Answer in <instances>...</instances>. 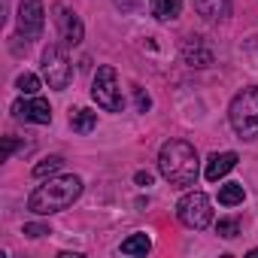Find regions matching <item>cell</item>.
<instances>
[{
  "label": "cell",
  "instance_id": "obj_21",
  "mask_svg": "<svg viewBox=\"0 0 258 258\" xmlns=\"http://www.w3.org/2000/svg\"><path fill=\"white\" fill-rule=\"evenodd\" d=\"M134 94H137V109H140V112H146V109H149V103H152V100H149V94H146L143 88H137Z\"/></svg>",
  "mask_w": 258,
  "mask_h": 258
},
{
  "label": "cell",
  "instance_id": "obj_4",
  "mask_svg": "<svg viewBox=\"0 0 258 258\" xmlns=\"http://www.w3.org/2000/svg\"><path fill=\"white\" fill-rule=\"evenodd\" d=\"M91 97H94V103L103 106L106 112H121L124 100H121V88H118L115 67H109V64L97 67L94 82H91Z\"/></svg>",
  "mask_w": 258,
  "mask_h": 258
},
{
  "label": "cell",
  "instance_id": "obj_16",
  "mask_svg": "<svg viewBox=\"0 0 258 258\" xmlns=\"http://www.w3.org/2000/svg\"><path fill=\"white\" fill-rule=\"evenodd\" d=\"M243 198H246V191H243L240 182H228V185L219 188V204L222 207H237V204H243Z\"/></svg>",
  "mask_w": 258,
  "mask_h": 258
},
{
  "label": "cell",
  "instance_id": "obj_5",
  "mask_svg": "<svg viewBox=\"0 0 258 258\" xmlns=\"http://www.w3.org/2000/svg\"><path fill=\"white\" fill-rule=\"evenodd\" d=\"M176 216H179L182 225L201 231V228H207V225L213 222V204H210V198H207L204 191H188V195H182V201L176 204Z\"/></svg>",
  "mask_w": 258,
  "mask_h": 258
},
{
  "label": "cell",
  "instance_id": "obj_11",
  "mask_svg": "<svg viewBox=\"0 0 258 258\" xmlns=\"http://www.w3.org/2000/svg\"><path fill=\"white\" fill-rule=\"evenodd\" d=\"M237 152H213L210 155V161H207V179L210 182H219L225 173H231L234 167H237Z\"/></svg>",
  "mask_w": 258,
  "mask_h": 258
},
{
  "label": "cell",
  "instance_id": "obj_2",
  "mask_svg": "<svg viewBox=\"0 0 258 258\" xmlns=\"http://www.w3.org/2000/svg\"><path fill=\"white\" fill-rule=\"evenodd\" d=\"M158 170L170 185H195L198 179V152L185 140H167L158 152Z\"/></svg>",
  "mask_w": 258,
  "mask_h": 258
},
{
  "label": "cell",
  "instance_id": "obj_18",
  "mask_svg": "<svg viewBox=\"0 0 258 258\" xmlns=\"http://www.w3.org/2000/svg\"><path fill=\"white\" fill-rule=\"evenodd\" d=\"M16 88H19L22 94H28V97H31V94H37V91H40V79H37L34 73H22V76L16 79Z\"/></svg>",
  "mask_w": 258,
  "mask_h": 258
},
{
  "label": "cell",
  "instance_id": "obj_14",
  "mask_svg": "<svg viewBox=\"0 0 258 258\" xmlns=\"http://www.w3.org/2000/svg\"><path fill=\"white\" fill-rule=\"evenodd\" d=\"M70 124H73L76 134H88V131H94V124H97V112H91V109H73L70 112Z\"/></svg>",
  "mask_w": 258,
  "mask_h": 258
},
{
  "label": "cell",
  "instance_id": "obj_22",
  "mask_svg": "<svg viewBox=\"0 0 258 258\" xmlns=\"http://www.w3.org/2000/svg\"><path fill=\"white\" fill-rule=\"evenodd\" d=\"M19 149H28V143H19L16 137H7V158H13V152H19Z\"/></svg>",
  "mask_w": 258,
  "mask_h": 258
},
{
  "label": "cell",
  "instance_id": "obj_3",
  "mask_svg": "<svg viewBox=\"0 0 258 258\" xmlns=\"http://www.w3.org/2000/svg\"><path fill=\"white\" fill-rule=\"evenodd\" d=\"M228 118H231V127L237 131L240 140H255L258 137V88L255 85L234 94Z\"/></svg>",
  "mask_w": 258,
  "mask_h": 258
},
{
  "label": "cell",
  "instance_id": "obj_7",
  "mask_svg": "<svg viewBox=\"0 0 258 258\" xmlns=\"http://www.w3.org/2000/svg\"><path fill=\"white\" fill-rule=\"evenodd\" d=\"M43 25H46L43 0H22L19 4V37H25V43L37 40L43 34Z\"/></svg>",
  "mask_w": 258,
  "mask_h": 258
},
{
  "label": "cell",
  "instance_id": "obj_1",
  "mask_svg": "<svg viewBox=\"0 0 258 258\" xmlns=\"http://www.w3.org/2000/svg\"><path fill=\"white\" fill-rule=\"evenodd\" d=\"M82 195V179L79 176H52L49 182L37 185L28 198V210L37 216H52L61 213L67 207H73V201Z\"/></svg>",
  "mask_w": 258,
  "mask_h": 258
},
{
  "label": "cell",
  "instance_id": "obj_23",
  "mask_svg": "<svg viewBox=\"0 0 258 258\" xmlns=\"http://www.w3.org/2000/svg\"><path fill=\"white\" fill-rule=\"evenodd\" d=\"M134 179H137V185H152V173H149V170H140Z\"/></svg>",
  "mask_w": 258,
  "mask_h": 258
},
{
  "label": "cell",
  "instance_id": "obj_17",
  "mask_svg": "<svg viewBox=\"0 0 258 258\" xmlns=\"http://www.w3.org/2000/svg\"><path fill=\"white\" fill-rule=\"evenodd\" d=\"M61 167H64V158H61V155H52V158H46V161H40V164L34 167V176L43 179V176H49V173H55V170H61Z\"/></svg>",
  "mask_w": 258,
  "mask_h": 258
},
{
  "label": "cell",
  "instance_id": "obj_15",
  "mask_svg": "<svg viewBox=\"0 0 258 258\" xmlns=\"http://www.w3.org/2000/svg\"><path fill=\"white\" fill-rule=\"evenodd\" d=\"M149 249H152V240L146 234H134L121 243V255H146Z\"/></svg>",
  "mask_w": 258,
  "mask_h": 258
},
{
  "label": "cell",
  "instance_id": "obj_8",
  "mask_svg": "<svg viewBox=\"0 0 258 258\" xmlns=\"http://www.w3.org/2000/svg\"><path fill=\"white\" fill-rule=\"evenodd\" d=\"M52 13H55L58 31H61V40H64L67 46H79V43H82V37H85V28H82L79 16H76L73 10H67L64 4H55V7H52Z\"/></svg>",
  "mask_w": 258,
  "mask_h": 258
},
{
  "label": "cell",
  "instance_id": "obj_6",
  "mask_svg": "<svg viewBox=\"0 0 258 258\" xmlns=\"http://www.w3.org/2000/svg\"><path fill=\"white\" fill-rule=\"evenodd\" d=\"M43 76H46L49 88H55V91H64L73 79V67H70L64 49L55 46V43H49L43 49Z\"/></svg>",
  "mask_w": 258,
  "mask_h": 258
},
{
  "label": "cell",
  "instance_id": "obj_10",
  "mask_svg": "<svg viewBox=\"0 0 258 258\" xmlns=\"http://www.w3.org/2000/svg\"><path fill=\"white\" fill-rule=\"evenodd\" d=\"M182 58H185V64H191V67H210V64H213V49L204 46L201 37H185V43H182Z\"/></svg>",
  "mask_w": 258,
  "mask_h": 258
},
{
  "label": "cell",
  "instance_id": "obj_19",
  "mask_svg": "<svg viewBox=\"0 0 258 258\" xmlns=\"http://www.w3.org/2000/svg\"><path fill=\"white\" fill-rule=\"evenodd\" d=\"M216 234L225 237V240H234V237L240 234V222H237V219H219V222H216Z\"/></svg>",
  "mask_w": 258,
  "mask_h": 258
},
{
  "label": "cell",
  "instance_id": "obj_9",
  "mask_svg": "<svg viewBox=\"0 0 258 258\" xmlns=\"http://www.w3.org/2000/svg\"><path fill=\"white\" fill-rule=\"evenodd\" d=\"M13 112H16V118H22V121H34V124H49L52 121V109H49V103L43 100V97H22V100H16L13 103Z\"/></svg>",
  "mask_w": 258,
  "mask_h": 258
},
{
  "label": "cell",
  "instance_id": "obj_12",
  "mask_svg": "<svg viewBox=\"0 0 258 258\" xmlns=\"http://www.w3.org/2000/svg\"><path fill=\"white\" fill-rule=\"evenodd\" d=\"M195 10H198V16L216 22L231 13V0H195Z\"/></svg>",
  "mask_w": 258,
  "mask_h": 258
},
{
  "label": "cell",
  "instance_id": "obj_13",
  "mask_svg": "<svg viewBox=\"0 0 258 258\" xmlns=\"http://www.w3.org/2000/svg\"><path fill=\"white\" fill-rule=\"evenodd\" d=\"M149 7L158 22H173L182 13V0H149Z\"/></svg>",
  "mask_w": 258,
  "mask_h": 258
},
{
  "label": "cell",
  "instance_id": "obj_20",
  "mask_svg": "<svg viewBox=\"0 0 258 258\" xmlns=\"http://www.w3.org/2000/svg\"><path fill=\"white\" fill-rule=\"evenodd\" d=\"M46 234H52L49 225H37V222H28L25 225V237H46Z\"/></svg>",
  "mask_w": 258,
  "mask_h": 258
}]
</instances>
